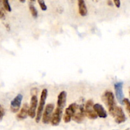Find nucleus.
<instances>
[{"label":"nucleus","mask_w":130,"mask_h":130,"mask_svg":"<svg viewBox=\"0 0 130 130\" xmlns=\"http://www.w3.org/2000/svg\"><path fill=\"white\" fill-rule=\"evenodd\" d=\"M78 105H77L76 103H73L71 105H70L66 108L64 114L63 116V120L65 123H68V122H70L73 116L75 113L76 111H77V108H78Z\"/></svg>","instance_id":"7ed1b4c3"},{"label":"nucleus","mask_w":130,"mask_h":130,"mask_svg":"<svg viewBox=\"0 0 130 130\" xmlns=\"http://www.w3.org/2000/svg\"><path fill=\"white\" fill-rule=\"evenodd\" d=\"M64 108V107L57 105V107H56L54 112L52 114V118H51V122L52 126H56L59 124L60 122H61V117H62Z\"/></svg>","instance_id":"20e7f679"},{"label":"nucleus","mask_w":130,"mask_h":130,"mask_svg":"<svg viewBox=\"0 0 130 130\" xmlns=\"http://www.w3.org/2000/svg\"><path fill=\"white\" fill-rule=\"evenodd\" d=\"M5 18V13L4 12H3V10H2V8H0V19H2Z\"/></svg>","instance_id":"412c9836"},{"label":"nucleus","mask_w":130,"mask_h":130,"mask_svg":"<svg viewBox=\"0 0 130 130\" xmlns=\"http://www.w3.org/2000/svg\"><path fill=\"white\" fill-rule=\"evenodd\" d=\"M102 99L103 100V103L105 104L108 108V112L112 116L113 111L116 109V102L115 100V96L112 91H106L102 95Z\"/></svg>","instance_id":"f257e3e1"},{"label":"nucleus","mask_w":130,"mask_h":130,"mask_svg":"<svg viewBox=\"0 0 130 130\" xmlns=\"http://www.w3.org/2000/svg\"><path fill=\"white\" fill-rule=\"evenodd\" d=\"M5 109L3 108V107H2L1 105H0V121H2L3 119V117L5 116Z\"/></svg>","instance_id":"6ab92c4d"},{"label":"nucleus","mask_w":130,"mask_h":130,"mask_svg":"<svg viewBox=\"0 0 130 130\" xmlns=\"http://www.w3.org/2000/svg\"><path fill=\"white\" fill-rule=\"evenodd\" d=\"M108 5H110V6H112V5H113V4H112V2H111L110 0H108Z\"/></svg>","instance_id":"4be33fe9"},{"label":"nucleus","mask_w":130,"mask_h":130,"mask_svg":"<svg viewBox=\"0 0 130 130\" xmlns=\"http://www.w3.org/2000/svg\"><path fill=\"white\" fill-rule=\"evenodd\" d=\"M94 110L97 114L98 117H100V118H106L107 117V111L104 108V107L102 105L99 103H96L94 104L93 105Z\"/></svg>","instance_id":"f8f14e48"},{"label":"nucleus","mask_w":130,"mask_h":130,"mask_svg":"<svg viewBox=\"0 0 130 130\" xmlns=\"http://www.w3.org/2000/svg\"><path fill=\"white\" fill-rule=\"evenodd\" d=\"M78 12L82 17H85L87 15V8L86 7L84 0H78Z\"/></svg>","instance_id":"4468645a"},{"label":"nucleus","mask_w":130,"mask_h":130,"mask_svg":"<svg viewBox=\"0 0 130 130\" xmlns=\"http://www.w3.org/2000/svg\"><path fill=\"white\" fill-rule=\"evenodd\" d=\"M1 2H2L3 5L5 9L8 12H11L12 11V8H11L10 5L8 0H1Z\"/></svg>","instance_id":"dca6fc26"},{"label":"nucleus","mask_w":130,"mask_h":130,"mask_svg":"<svg viewBox=\"0 0 130 130\" xmlns=\"http://www.w3.org/2000/svg\"><path fill=\"white\" fill-rule=\"evenodd\" d=\"M30 1H31V2H35V0H30Z\"/></svg>","instance_id":"b1692460"},{"label":"nucleus","mask_w":130,"mask_h":130,"mask_svg":"<svg viewBox=\"0 0 130 130\" xmlns=\"http://www.w3.org/2000/svg\"><path fill=\"white\" fill-rule=\"evenodd\" d=\"M22 99L23 96L21 94H19L12 100L10 103V110L13 113H16L19 110Z\"/></svg>","instance_id":"1a4fd4ad"},{"label":"nucleus","mask_w":130,"mask_h":130,"mask_svg":"<svg viewBox=\"0 0 130 130\" xmlns=\"http://www.w3.org/2000/svg\"><path fill=\"white\" fill-rule=\"evenodd\" d=\"M29 10L31 12V15L35 19L37 18L38 17V11H37V8L34 7V5H32V4H30L29 6Z\"/></svg>","instance_id":"2eb2a0df"},{"label":"nucleus","mask_w":130,"mask_h":130,"mask_svg":"<svg viewBox=\"0 0 130 130\" xmlns=\"http://www.w3.org/2000/svg\"><path fill=\"white\" fill-rule=\"evenodd\" d=\"M126 130H130V129H126Z\"/></svg>","instance_id":"a878e982"},{"label":"nucleus","mask_w":130,"mask_h":130,"mask_svg":"<svg viewBox=\"0 0 130 130\" xmlns=\"http://www.w3.org/2000/svg\"><path fill=\"white\" fill-rule=\"evenodd\" d=\"M19 2H21V3H25V2H26V0H19Z\"/></svg>","instance_id":"5701e85b"},{"label":"nucleus","mask_w":130,"mask_h":130,"mask_svg":"<svg viewBox=\"0 0 130 130\" xmlns=\"http://www.w3.org/2000/svg\"><path fill=\"white\" fill-rule=\"evenodd\" d=\"M37 1H38V4H39L40 7L41 9L43 11L47 10V5H46L45 3L44 0H37Z\"/></svg>","instance_id":"a211bd4d"},{"label":"nucleus","mask_w":130,"mask_h":130,"mask_svg":"<svg viewBox=\"0 0 130 130\" xmlns=\"http://www.w3.org/2000/svg\"><path fill=\"white\" fill-rule=\"evenodd\" d=\"M38 97H37V95H32L28 110V116L31 118L33 119L35 117H36V115H37V108L38 107Z\"/></svg>","instance_id":"423d86ee"},{"label":"nucleus","mask_w":130,"mask_h":130,"mask_svg":"<svg viewBox=\"0 0 130 130\" xmlns=\"http://www.w3.org/2000/svg\"><path fill=\"white\" fill-rule=\"evenodd\" d=\"M123 104L126 106V109L130 117V101L127 98H124L123 100Z\"/></svg>","instance_id":"f3484780"},{"label":"nucleus","mask_w":130,"mask_h":130,"mask_svg":"<svg viewBox=\"0 0 130 130\" xmlns=\"http://www.w3.org/2000/svg\"><path fill=\"white\" fill-rule=\"evenodd\" d=\"M129 96H130V90H129Z\"/></svg>","instance_id":"bb28decb"},{"label":"nucleus","mask_w":130,"mask_h":130,"mask_svg":"<svg viewBox=\"0 0 130 130\" xmlns=\"http://www.w3.org/2000/svg\"><path fill=\"white\" fill-rule=\"evenodd\" d=\"M85 117H86V113H85L84 106L83 105H78V108L72 119L75 122H77V123H80L84 121Z\"/></svg>","instance_id":"9d476101"},{"label":"nucleus","mask_w":130,"mask_h":130,"mask_svg":"<svg viewBox=\"0 0 130 130\" xmlns=\"http://www.w3.org/2000/svg\"><path fill=\"white\" fill-rule=\"evenodd\" d=\"M54 109V105L52 103L48 104L46 106L45 110H43L44 112H43V115H42V122L43 124H47L51 122Z\"/></svg>","instance_id":"39448f33"},{"label":"nucleus","mask_w":130,"mask_h":130,"mask_svg":"<svg viewBox=\"0 0 130 130\" xmlns=\"http://www.w3.org/2000/svg\"><path fill=\"white\" fill-rule=\"evenodd\" d=\"M28 110H29V105L27 103H25L22 106V108L21 109L20 112L17 115V119L18 120H23L25 119L28 116Z\"/></svg>","instance_id":"ddd939ff"},{"label":"nucleus","mask_w":130,"mask_h":130,"mask_svg":"<svg viewBox=\"0 0 130 130\" xmlns=\"http://www.w3.org/2000/svg\"><path fill=\"white\" fill-rule=\"evenodd\" d=\"M122 87H123V82H119L114 84L115 92H116V96L117 98V101L121 104H123L124 100V93L122 91Z\"/></svg>","instance_id":"9b49d317"},{"label":"nucleus","mask_w":130,"mask_h":130,"mask_svg":"<svg viewBox=\"0 0 130 130\" xmlns=\"http://www.w3.org/2000/svg\"><path fill=\"white\" fill-rule=\"evenodd\" d=\"M113 2L117 8H120L121 7V1L120 0H113Z\"/></svg>","instance_id":"aec40b11"},{"label":"nucleus","mask_w":130,"mask_h":130,"mask_svg":"<svg viewBox=\"0 0 130 130\" xmlns=\"http://www.w3.org/2000/svg\"><path fill=\"white\" fill-rule=\"evenodd\" d=\"M73 1H74V0H71V2H73Z\"/></svg>","instance_id":"393cba45"},{"label":"nucleus","mask_w":130,"mask_h":130,"mask_svg":"<svg viewBox=\"0 0 130 130\" xmlns=\"http://www.w3.org/2000/svg\"><path fill=\"white\" fill-rule=\"evenodd\" d=\"M47 95H48V91L47 89H43L42 91L40 96V103L38 105V109H37V115H36V122H39L41 118L42 117L43 112L44 110L45 104V101L47 100Z\"/></svg>","instance_id":"f03ea898"},{"label":"nucleus","mask_w":130,"mask_h":130,"mask_svg":"<svg viewBox=\"0 0 130 130\" xmlns=\"http://www.w3.org/2000/svg\"><path fill=\"white\" fill-rule=\"evenodd\" d=\"M112 116L114 117L115 121L117 124L123 123L126 121V117L125 116L124 112L122 108L120 107H117V106L116 107Z\"/></svg>","instance_id":"6e6552de"},{"label":"nucleus","mask_w":130,"mask_h":130,"mask_svg":"<svg viewBox=\"0 0 130 130\" xmlns=\"http://www.w3.org/2000/svg\"><path fill=\"white\" fill-rule=\"evenodd\" d=\"M93 105V101L92 100H89L87 101L84 106L86 116H87L90 119H96L98 117L97 114L95 112V111L94 110Z\"/></svg>","instance_id":"0eeeda50"}]
</instances>
